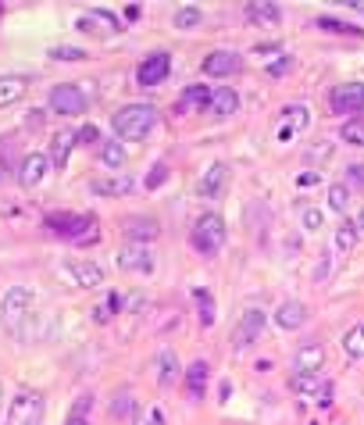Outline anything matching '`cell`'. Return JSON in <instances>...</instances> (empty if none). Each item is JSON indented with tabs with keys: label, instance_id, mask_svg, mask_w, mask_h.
I'll use <instances>...</instances> for the list:
<instances>
[{
	"label": "cell",
	"instance_id": "8992f818",
	"mask_svg": "<svg viewBox=\"0 0 364 425\" xmlns=\"http://www.w3.org/2000/svg\"><path fill=\"white\" fill-rule=\"evenodd\" d=\"M86 104L90 100H86L83 86H76V83H61V86L51 90V111H58L65 118H79L86 111Z\"/></svg>",
	"mask_w": 364,
	"mask_h": 425
},
{
	"label": "cell",
	"instance_id": "7402d4cb",
	"mask_svg": "<svg viewBox=\"0 0 364 425\" xmlns=\"http://www.w3.org/2000/svg\"><path fill=\"white\" fill-rule=\"evenodd\" d=\"M154 379H157L161 389H168V386L179 379V361H175L172 350H161V354H157V361H154Z\"/></svg>",
	"mask_w": 364,
	"mask_h": 425
},
{
	"label": "cell",
	"instance_id": "8d00e7d4",
	"mask_svg": "<svg viewBox=\"0 0 364 425\" xmlns=\"http://www.w3.org/2000/svg\"><path fill=\"white\" fill-rule=\"evenodd\" d=\"M339 136H343L346 143H353V147H364V122H343Z\"/></svg>",
	"mask_w": 364,
	"mask_h": 425
},
{
	"label": "cell",
	"instance_id": "603a6c76",
	"mask_svg": "<svg viewBox=\"0 0 364 425\" xmlns=\"http://www.w3.org/2000/svg\"><path fill=\"white\" fill-rule=\"evenodd\" d=\"M207 375H211L207 361H193V364L186 368V393H189V400H200V397H204V389H207Z\"/></svg>",
	"mask_w": 364,
	"mask_h": 425
},
{
	"label": "cell",
	"instance_id": "cb8c5ba5",
	"mask_svg": "<svg viewBox=\"0 0 364 425\" xmlns=\"http://www.w3.org/2000/svg\"><path fill=\"white\" fill-rule=\"evenodd\" d=\"M275 322H279V329H300V325L307 322V308H303L300 300H286V304L275 311Z\"/></svg>",
	"mask_w": 364,
	"mask_h": 425
},
{
	"label": "cell",
	"instance_id": "f907efd6",
	"mask_svg": "<svg viewBox=\"0 0 364 425\" xmlns=\"http://www.w3.org/2000/svg\"><path fill=\"white\" fill-rule=\"evenodd\" d=\"M353 226H357V233H364V207H360V215H357V222H353Z\"/></svg>",
	"mask_w": 364,
	"mask_h": 425
},
{
	"label": "cell",
	"instance_id": "52a82bcc",
	"mask_svg": "<svg viewBox=\"0 0 364 425\" xmlns=\"http://www.w3.org/2000/svg\"><path fill=\"white\" fill-rule=\"evenodd\" d=\"M328 107L336 115H346V118H353L357 111H364V83H339L328 93Z\"/></svg>",
	"mask_w": 364,
	"mask_h": 425
},
{
	"label": "cell",
	"instance_id": "ffe728a7",
	"mask_svg": "<svg viewBox=\"0 0 364 425\" xmlns=\"http://www.w3.org/2000/svg\"><path fill=\"white\" fill-rule=\"evenodd\" d=\"M243 11H246V19L254 22V26H279V19H282V11H279V4H264V0H250V4H243Z\"/></svg>",
	"mask_w": 364,
	"mask_h": 425
},
{
	"label": "cell",
	"instance_id": "c3c4849f",
	"mask_svg": "<svg viewBox=\"0 0 364 425\" xmlns=\"http://www.w3.org/2000/svg\"><path fill=\"white\" fill-rule=\"evenodd\" d=\"M111 315H115V308H111V300H108V304H100V308L93 311V318H97V322H108Z\"/></svg>",
	"mask_w": 364,
	"mask_h": 425
},
{
	"label": "cell",
	"instance_id": "ba28073f",
	"mask_svg": "<svg viewBox=\"0 0 364 425\" xmlns=\"http://www.w3.org/2000/svg\"><path fill=\"white\" fill-rule=\"evenodd\" d=\"M168 72H172V58L165 51H157V54H150V58H143L136 65V83L143 90H154V86H161L168 79Z\"/></svg>",
	"mask_w": 364,
	"mask_h": 425
},
{
	"label": "cell",
	"instance_id": "681fc988",
	"mask_svg": "<svg viewBox=\"0 0 364 425\" xmlns=\"http://www.w3.org/2000/svg\"><path fill=\"white\" fill-rule=\"evenodd\" d=\"M65 425H90V418H76V414H68Z\"/></svg>",
	"mask_w": 364,
	"mask_h": 425
},
{
	"label": "cell",
	"instance_id": "5bb4252c",
	"mask_svg": "<svg viewBox=\"0 0 364 425\" xmlns=\"http://www.w3.org/2000/svg\"><path fill=\"white\" fill-rule=\"evenodd\" d=\"M47 168H51V157L40 150V154H29L26 161H22V168H19V182L26 186V189H33V186H40L43 179H47Z\"/></svg>",
	"mask_w": 364,
	"mask_h": 425
},
{
	"label": "cell",
	"instance_id": "30bf717a",
	"mask_svg": "<svg viewBox=\"0 0 364 425\" xmlns=\"http://www.w3.org/2000/svg\"><path fill=\"white\" fill-rule=\"evenodd\" d=\"M264 325H268L264 311H246V315L239 318L236 332H232V343H236V350H246V347H254V343H257V336L264 332Z\"/></svg>",
	"mask_w": 364,
	"mask_h": 425
},
{
	"label": "cell",
	"instance_id": "44dd1931",
	"mask_svg": "<svg viewBox=\"0 0 364 425\" xmlns=\"http://www.w3.org/2000/svg\"><path fill=\"white\" fill-rule=\"evenodd\" d=\"M29 79L26 75H0V107H11L26 97Z\"/></svg>",
	"mask_w": 364,
	"mask_h": 425
},
{
	"label": "cell",
	"instance_id": "e0dca14e",
	"mask_svg": "<svg viewBox=\"0 0 364 425\" xmlns=\"http://www.w3.org/2000/svg\"><path fill=\"white\" fill-rule=\"evenodd\" d=\"M225 186H229V168H225V164H211V168L204 172V179L197 182V193L214 200V196L225 193Z\"/></svg>",
	"mask_w": 364,
	"mask_h": 425
},
{
	"label": "cell",
	"instance_id": "f6af8a7d",
	"mask_svg": "<svg viewBox=\"0 0 364 425\" xmlns=\"http://www.w3.org/2000/svg\"><path fill=\"white\" fill-rule=\"evenodd\" d=\"M328 154H332V147H328V143H318V147H311V154H307V161H321V157L328 161Z\"/></svg>",
	"mask_w": 364,
	"mask_h": 425
},
{
	"label": "cell",
	"instance_id": "d590c367",
	"mask_svg": "<svg viewBox=\"0 0 364 425\" xmlns=\"http://www.w3.org/2000/svg\"><path fill=\"white\" fill-rule=\"evenodd\" d=\"M328 207H332V211H339V215H343V211L350 207V189H346L343 182L328 186Z\"/></svg>",
	"mask_w": 364,
	"mask_h": 425
},
{
	"label": "cell",
	"instance_id": "816d5d0a",
	"mask_svg": "<svg viewBox=\"0 0 364 425\" xmlns=\"http://www.w3.org/2000/svg\"><path fill=\"white\" fill-rule=\"evenodd\" d=\"M0 400H4V386H0Z\"/></svg>",
	"mask_w": 364,
	"mask_h": 425
},
{
	"label": "cell",
	"instance_id": "6da1fadb",
	"mask_svg": "<svg viewBox=\"0 0 364 425\" xmlns=\"http://www.w3.org/2000/svg\"><path fill=\"white\" fill-rule=\"evenodd\" d=\"M157 122H161L157 107H150V104H125V107L115 111L111 129H115V136L122 143H136V140H147L157 129Z\"/></svg>",
	"mask_w": 364,
	"mask_h": 425
},
{
	"label": "cell",
	"instance_id": "836d02e7",
	"mask_svg": "<svg viewBox=\"0 0 364 425\" xmlns=\"http://www.w3.org/2000/svg\"><path fill=\"white\" fill-rule=\"evenodd\" d=\"M79 26H83V29H97V26H100L104 33H118V22H115L111 15H104V11H93V15H86Z\"/></svg>",
	"mask_w": 364,
	"mask_h": 425
},
{
	"label": "cell",
	"instance_id": "9a60e30c",
	"mask_svg": "<svg viewBox=\"0 0 364 425\" xmlns=\"http://www.w3.org/2000/svg\"><path fill=\"white\" fill-rule=\"evenodd\" d=\"M157 233H161V226L154 219H125L122 222V236L129 243H140V247H147L150 240H157Z\"/></svg>",
	"mask_w": 364,
	"mask_h": 425
},
{
	"label": "cell",
	"instance_id": "7bdbcfd3",
	"mask_svg": "<svg viewBox=\"0 0 364 425\" xmlns=\"http://www.w3.org/2000/svg\"><path fill=\"white\" fill-rule=\"evenodd\" d=\"M90 407H93V397H90V393H83V397L72 404V411H68V414H76V418H90Z\"/></svg>",
	"mask_w": 364,
	"mask_h": 425
},
{
	"label": "cell",
	"instance_id": "83f0119b",
	"mask_svg": "<svg viewBox=\"0 0 364 425\" xmlns=\"http://www.w3.org/2000/svg\"><path fill=\"white\" fill-rule=\"evenodd\" d=\"M111 418H136V397H132V389H115V397H111Z\"/></svg>",
	"mask_w": 364,
	"mask_h": 425
},
{
	"label": "cell",
	"instance_id": "b9f144b4",
	"mask_svg": "<svg viewBox=\"0 0 364 425\" xmlns=\"http://www.w3.org/2000/svg\"><path fill=\"white\" fill-rule=\"evenodd\" d=\"M165 175H168V164H154V168L147 172V189H157V186H165Z\"/></svg>",
	"mask_w": 364,
	"mask_h": 425
},
{
	"label": "cell",
	"instance_id": "d6986e66",
	"mask_svg": "<svg viewBox=\"0 0 364 425\" xmlns=\"http://www.w3.org/2000/svg\"><path fill=\"white\" fill-rule=\"evenodd\" d=\"M325 364V347L321 343H303L293 357V372H318Z\"/></svg>",
	"mask_w": 364,
	"mask_h": 425
},
{
	"label": "cell",
	"instance_id": "ac0fdd59",
	"mask_svg": "<svg viewBox=\"0 0 364 425\" xmlns=\"http://www.w3.org/2000/svg\"><path fill=\"white\" fill-rule=\"evenodd\" d=\"M207 111H211L214 118H229V115H236V111H239V93H236V90H229V86L211 90Z\"/></svg>",
	"mask_w": 364,
	"mask_h": 425
},
{
	"label": "cell",
	"instance_id": "5b68a950",
	"mask_svg": "<svg viewBox=\"0 0 364 425\" xmlns=\"http://www.w3.org/2000/svg\"><path fill=\"white\" fill-rule=\"evenodd\" d=\"M47 418V404L36 389H19L15 400H11V414H8V425H43Z\"/></svg>",
	"mask_w": 364,
	"mask_h": 425
},
{
	"label": "cell",
	"instance_id": "2e32d148",
	"mask_svg": "<svg viewBox=\"0 0 364 425\" xmlns=\"http://www.w3.org/2000/svg\"><path fill=\"white\" fill-rule=\"evenodd\" d=\"M68 272H72V279H76L83 290H97V286H104V268L93 265V261H68L65 276H68Z\"/></svg>",
	"mask_w": 364,
	"mask_h": 425
},
{
	"label": "cell",
	"instance_id": "8fae6325",
	"mask_svg": "<svg viewBox=\"0 0 364 425\" xmlns=\"http://www.w3.org/2000/svg\"><path fill=\"white\" fill-rule=\"evenodd\" d=\"M239 54H232V51H211L207 58H204V75H211V79H229V75H236L239 72Z\"/></svg>",
	"mask_w": 364,
	"mask_h": 425
},
{
	"label": "cell",
	"instance_id": "7c38bea8",
	"mask_svg": "<svg viewBox=\"0 0 364 425\" xmlns=\"http://www.w3.org/2000/svg\"><path fill=\"white\" fill-rule=\"evenodd\" d=\"M293 393H300V397L318 393V397H321V407H325L328 397H332V382L321 379L318 372H293Z\"/></svg>",
	"mask_w": 364,
	"mask_h": 425
},
{
	"label": "cell",
	"instance_id": "7a4b0ae2",
	"mask_svg": "<svg viewBox=\"0 0 364 425\" xmlns=\"http://www.w3.org/2000/svg\"><path fill=\"white\" fill-rule=\"evenodd\" d=\"M47 233L61 236V240H72L76 247H90L100 240V226H97V215H68V211H54V215L43 219Z\"/></svg>",
	"mask_w": 364,
	"mask_h": 425
},
{
	"label": "cell",
	"instance_id": "1f68e13d",
	"mask_svg": "<svg viewBox=\"0 0 364 425\" xmlns=\"http://www.w3.org/2000/svg\"><path fill=\"white\" fill-rule=\"evenodd\" d=\"M193 300H197V311H200V325H214V300L207 290H193Z\"/></svg>",
	"mask_w": 364,
	"mask_h": 425
},
{
	"label": "cell",
	"instance_id": "7dc6e473",
	"mask_svg": "<svg viewBox=\"0 0 364 425\" xmlns=\"http://www.w3.org/2000/svg\"><path fill=\"white\" fill-rule=\"evenodd\" d=\"M79 140H83V143H100V132H97L93 125H86V129L79 132Z\"/></svg>",
	"mask_w": 364,
	"mask_h": 425
},
{
	"label": "cell",
	"instance_id": "60d3db41",
	"mask_svg": "<svg viewBox=\"0 0 364 425\" xmlns=\"http://www.w3.org/2000/svg\"><path fill=\"white\" fill-rule=\"evenodd\" d=\"M132 425H161V411L157 407H143V411H136Z\"/></svg>",
	"mask_w": 364,
	"mask_h": 425
},
{
	"label": "cell",
	"instance_id": "3957f363",
	"mask_svg": "<svg viewBox=\"0 0 364 425\" xmlns=\"http://www.w3.org/2000/svg\"><path fill=\"white\" fill-rule=\"evenodd\" d=\"M0 322L11 336H22V325L33 322V293L26 286H11L0 300Z\"/></svg>",
	"mask_w": 364,
	"mask_h": 425
},
{
	"label": "cell",
	"instance_id": "277c9868",
	"mask_svg": "<svg viewBox=\"0 0 364 425\" xmlns=\"http://www.w3.org/2000/svg\"><path fill=\"white\" fill-rule=\"evenodd\" d=\"M189 243L197 254H218L225 247V219L218 215V211H204V215L197 219L193 233H189Z\"/></svg>",
	"mask_w": 364,
	"mask_h": 425
},
{
	"label": "cell",
	"instance_id": "bcb514c9",
	"mask_svg": "<svg viewBox=\"0 0 364 425\" xmlns=\"http://www.w3.org/2000/svg\"><path fill=\"white\" fill-rule=\"evenodd\" d=\"M26 122H29V129H36V125H43V122H47V111H29V115H26Z\"/></svg>",
	"mask_w": 364,
	"mask_h": 425
},
{
	"label": "cell",
	"instance_id": "e575fe53",
	"mask_svg": "<svg viewBox=\"0 0 364 425\" xmlns=\"http://www.w3.org/2000/svg\"><path fill=\"white\" fill-rule=\"evenodd\" d=\"M300 219H303V229H321V222H325V211L321 207H314V204H300Z\"/></svg>",
	"mask_w": 364,
	"mask_h": 425
},
{
	"label": "cell",
	"instance_id": "f1b7e54d",
	"mask_svg": "<svg viewBox=\"0 0 364 425\" xmlns=\"http://www.w3.org/2000/svg\"><path fill=\"white\" fill-rule=\"evenodd\" d=\"M314 26H318L321 33H336V36H353V40H357V36H364L357 26H350V22H339V19H328V15H321Z\"/></svg>",
	"mask_w": 364,
	"mask_h": 425
},
{
	"label": "cell",
	"instance_id": "ab89813d",
	"mask_svg": "<svg viewBox=\"0 0 364 425\" xmlns=\"http://www.w3.org/2000/svg\"><path fill=\"white\" fill-rule=\"evenodd\" d=\"M51 58L54 61H86V51H79V47H54Z\"/></svg>",
	"mask_w": 364,
	"mask_h": 425
},
{
	"label": "cell",
	"instance_id": "9c48e42d",
	"mask_svg": "<svg viewBox=\"0 0 364 425\" xmlns=\"http://www.w3.org/2000/svg\"><path fill=\"white\" fill-rule=\"evenodd\" d=\"M118 268H122V272H143V276H150V272L157 268V258L150 254V247L125 243V247L118 251Z\"/></svg>",
	"mask_w": 364,
	"mask_h": 425
},
{
	"label": "cell",
	"instance_id": "4dcf8cb0",
	"mask_svg": "<svg viewBox=\"0 0 364 425\" xmlns=\"http://www.w3.org/2000/svg\"><path fill=\"white\" fill-rule=\"evenodd\" d=\"M343 350H346V357H364V322L353 325V329L343 336Z\"/></svg>",
	"mask_w": 364,
	"mask_h": 425
},
{
	"label": "cell",
	"instance_id": "ee69618b",
	"mask_svg": "<svg viewBox=\"0 0 364 425\" xmlns=\"http://www.w3.org/2000/svg\"><path fill=\"white\" fill-rule=\"evenodd\" d=\"M289 68H293V58H279V61L268 65V75H286Z\"/></svg>",
	"mask_w": 364,
	"mask_h": 425
},
{
	"label": "cell",
	"instance_id": "4316f807",
	"mask_svg": "<svg viewBox=\"0 0 364 425\" xmlns=\"http://www.w3.org/2000/svg\"><path fill=\"white\" fill-rule=\"evenodd\" d=\"M90 189L100 193V196H125L132 189V179H93Z\"/></svg>",
	"mask_w": 364,
	"mask_h": 425
},
{
	"label": "cell",
	"instance_id": "d6a6232c",
	"mask_svg": "<svg viewBox=\"0 0 364 425\" xmlns=\"http://www.w3.org/2000/svg\"><path fill=\"white\" fill-rule=\"evenodd\" d=\"M200 8H193V4H186V8H179L175 15H172V22L179 26V29H193V26H200Z\"/></svg>",
	"mask_w": 364,
	"mask_h": 425
},
{
	"label": "cell",
	"instance_id": "d4e9b609",
	"mask_svg": "<svg viewBox=\"0 0 364 425\" xmlns=\"http://www.w3.org/2000/svg\"><path fill=\"white\" fill-rule=\"evenodd\" d=\"M282 122H286V129H282V140H289V132L296 129H307V122H311V115H307V107L303 104H289L286 111H282Z\"/></svg>",
	"mask_w": 364,
	"mask_h": 425
},
{
	"label": "cell",
	"instance_id": "f35d334b",
	"mask_svg": "<svg viewBox=\"0 0 364 425\" xmlns=\"http://www.w3.org/2000/svg\"><path fill=\"white\" fill-rule=\"evenodd\" d=\"M336 243H339V251H350V247L357 243V226L343 222V226L336 229Z\"/></svg>",
	"mask_w": 364,
	"mask_h": 425
},
{
	"label": "cell",
	"instance_id": "484cf974",
	"mask_svg": "<svg viewBox=\"0 0 364 425\" xmlns=\"http://www.w3.org/2000/svg\"><path fill=\"white\" fill-rule=\"evenodd\" d=\"M97 157H100L108 168H122V164H125V143H122V140H100Z\"/></svg>",
	"mask_w": 364,
	"mask_h": 425
},
{
	"label": "cell",
	"instance_id": "4fadbf2b",
	"mask_svg": "<svg viewBox=\"0 0 364 425\" xmlns=\"http://www.w3.org/2000/svg\"><path fill=\"white\" fill-rule=\"evenodd\" d=\"M76 143H79V132H72V129H58L54 140H51V154H47L51 164H54V168H68V157H72Z\"/></svg>",
	"mask_w": 364,
	"mask_h": 425
},
{
	"label": "cell",
	"instance_id": "74e56055",
	"mask_svg": "<svg viewBox=\"0 0 364 425\" xmlns=\"http://www.w3.org/2000/svg\"><path fill=\"white\" fill-rule=\"evenodd\" d=\"M343 175H346V182H343L346 189H364V164H360V161H357V164L350 161Z\"/></svg>",
	"mask_w": 364,
	"mask_h": 425
},
{
	"label": "cell",
	"instance_id": "f546056e",
	"mask_svg": "<svg viewBox=\"0 0 364 425\" xmlns=\"http://www.w3.org/2000/svg\"><path fill=\"white\" fill-rule=\"evenodd\" d=\"M207 100H211V90H207V86H189V90H182L179 111H189V107H207Z\"/></svg>",
	"mask_w": 364,
	"mask_h": 425
}]
</instances>
